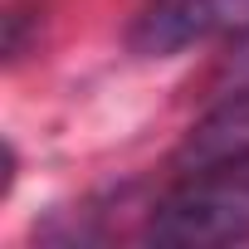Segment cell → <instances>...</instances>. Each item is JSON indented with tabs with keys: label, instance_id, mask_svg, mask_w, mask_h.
<instances>
[{
	"label": "cell",
	"instance_id": "cell-3",
	"mask_svg": "<svg viewBox=\"0 0 249 249\" xmlns=\"http://www.w3.org/2000/svg\"><path fill=\"white\" fill-rule=\"evenodd\" d=\"M230 161H249V83L230 88L225 103H215L196 122L176 152L181 171H205V166H230Z\"/></svg>",
	"mask_w": 249,
	"mask_h": 249
},
{
	"label": "cell",
	"instance_id": "cell-1",
	"mask_svg": "<svg viewBox=\"0 0 249 249\" xmlns=\"http://www.w3.org/2000/svg\"><path fill=\"white\" fill-rule=\"evenodd\" d=\"M152 244L176 249H210V244H244L249 239V161L181 171V181L147 210Z\"/></svg>",
	"mask_w": 249,
	"mask_h": 249
},
{
	"label": "cell",
	"instance_id": "cell-4",
	"mask_svg": "<svg viewBox=\"0 0 249 249\" xmlns=\"http://www.w3.org/2000/svg\"><path fill=\"white\" fill-rule=\"evenodd\" d=\"M230 78H234V88L249 83V30L239 35V44H234V54H230Z\"/></svg>",
	"mask_w": 249,
	"mask_h": 249
},
{
	"label": "cell",
	"instance_id": "cell-2",
	"mask_svg": "<svg viewBox=\"0 0 249 249\" xmlns=\"http://www.w3.org/2000/svg\"><path fill=\"white\" fill-rule=\"evenodd\" d=\"M244 20H249V0H147L132 15L127 44L142 59H171Z\"/></svg>",
	"mask_w": 249,
	"mask_h": 249
}]
</instances>
